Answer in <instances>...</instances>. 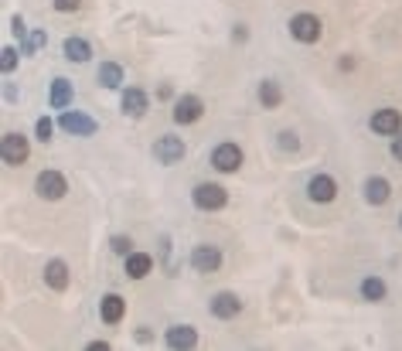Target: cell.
I'll return each mask as SVG.
<instances>
[{
    "label": "cell",
    "instance_id": "11",
    "mask_svg": "<svg viewBox=\"0 0 402 351\" xmlns=\"http://www.w3.org/2000/svg\"><path fill=\"white\" fill-rule=\"evenodd\" d=\"M191 266L198 270V273H215V270L222 266V249H218V246H208V242L194 246L191 249Z\"/></svg>",
    "mask_w": 402,
    "mask_h": 351
},
{
    "label": "cell",
    "instance_id": "30",
    "mask_svg": "<svg viewBox=\"0 0 402 351\" xmlns=\"http://www.w3.org/2000/svg\"><path fill=\"white\" fill-rule=\"evenodd\" d=\"M11 28H14V35H18V38H24V35H28V24H24V18H20V14L11 20Z\"/></svg>",
    "mask_w": 402,
    "mask_h": 351
},
{
    "label": "cell",
    "instance_id": "14",
    "mask_svg": "<svg viewBox=\"0 0 402 351\" xmlns=\"http://www.w3.org/2000/svg\"><path fill=\"white\" fill-rule=\"evenodd\" d=\"M123 314H126V304H123L119 293H106V297L99 300V317H102L106 324H119Z\"/></svg>",
    "mask_w": 402,
    "mask_h": 351
},
{
    "label": "cell",
    "instance_id": "27",
    "mask_svg": "<svg viewBox=\"0 0 402 351\" xmlns=\"http://www.w3.org/2000/svg\"><path fill=\"white\" fill-rule=\"evenodd\" d=\"M280 150H283V154H297V150H300V140H297L293 130H283V133H280Z\"/></svg>",
    "mask_w": 402,
    "mask_h": 351
},
{
    "label": "cell",
    "instance_id": "23",
    "mask_svg": "<svg viewBox=\"0 0 402 351\" xmlns=\"http://www.w3.org/2000/svg\"><path fill=\"white\" fill-rule=\"evenodd\" d=\"M259 102H263L266 109H276V106L283 102V89H280V82H273V78L259 82Z\"/></svg>",
    "mask_w": 402,
    "mask_h": 351
},
{
    "label": "cell",
    "instance_id": "18",
    "mask_svg": "<svg viewBox=\"0 0 402 351\" xmlns=\"http://www.w3.org/2000/svg\"><path fill=\"white\" fill-rule=\"evenodd\" d=\"M72 89H76V85H72L69 78L58 76L55 82H52V89H48V102H52V109H65V106L72 102Z\"/></svg>",
    "mask_w": 402,
    "mask_h": 351
},
{
    "label": "cell",
    "instance_id": "33",
    "mask_svg": "<svg viewBox=\"0 0 402 351\" xmlns=\"http://www.w3.org/2000/svg\"><path fill=\"white\" fill-rule=\"evenodd\" d=\"M136 341H150V328H140V331H136Z\"/></svg>",
    "mask_w": 402,
    "mask_h": 351
},
{
    "label": "cell",
    "instance_id": "10",
    "mask_svg": "<svg viewBox=\"0 0 402 351\" xmlns=\"http://www.w3.org/2000/svg\"><path fill=\"white\" fill-rule=\"evenodd\" d=\"M184 154H188V147H184V140H177V137H160L157 143H153V157L160 160V164H177V160H184Z\"/></svg>",
    "mask_w": 402,
    "mask_h": 351
},
{
    "label": "cell",
    "instance_id": "16",
    "mask_svg": "<svg viewBox=\"0 0 402 351\" xmlns=\"http://www.w3.org/2000/svg\"><path fill=\"white\" fill-rule=\"evenodd\" d=\"M362 191H365V201H368V205H385V201L392 198V184H389L385 177H368Z\"/></svg>",
    "mask_w": 402,
    "mask_h": 351
},
{
    "label": "cell",
    "instance_id": "7",
    "mask_svg": "<svg viewBox=\"0 0 402 351\" xmlns=\"http://www.w3.org/2000/svg\"><path fill=\"white\" fill-rule=\"evenodd\" d=\"M307 198L314 201V205H331L334 198H338V184H334V177L331 174H314L307 181Z\"/></svg>",
    "mask_w": 402,
    "mask_h": 351
},
{
    "label": "cell",
    "instance_id": "34",
    "mask_svg": "<svg viewBox=\"0 0 402 351\" xmlns=\"http://www.w3.org/2000/svg\"><path fill=\"white\" fill-rule=\"evenodd\" d=\"M399 222H402V218H399Z\"/></svg>",
    "mask_w": 402,
    "mask_h": 351
},
{
    "label": "cell",
    "instance_id": "5",
    "mask_svg": "<svg viewBox=\"0 0 402 351\" xmlns=\"http://www.w3.org/2000/svg\"><path fill=\"white\" fill-rule=\"evenodd\" d=\"M58 126H61L69 137H96V133H99L96 119L89 117V113H78V109H72V113H61Z\"/></svg>",
    "mask_w": 402,
    "mask_h": 351
},
{
    "label": "cell",
    "instance_id": "29",
    "mask_svg": "<svg viewBox=\"0 0 402 351\" xmlns=\"http://www.w3.org/2000/svg\"><path fill=\"white\" fill-rule=\"evenodd\" d=\"M41 44H45V31H31V41H28V48H24V55H31V52H38Z\"/></svg>",
    "mask_w": 402,
    "mask_h": 351
},
{
    "label": "cell",
    "instance_id": "6",
    "mask_svg": "<svg viewBox=\"0 0 402 351\" xmlns=\"http://www.w3.org/2000/svg\"><path fill=\"white\" fill-rule=\"evenodd\" d=\"M0 154H4V164L18 167V164H24V160L31 157V143H28L24 133H4V140H0Z\"/></svg>",
    "mask_w": 402,
    "mask_h": 351
},
{
    "label": "cell",
    "instance_id": "21",
    "mask_svg": "<svg viewBox=\"0 0 402 351\" xmlns=\"http://www.w3.org/2000/svg\"><path fill=\"white\" fill-rule=\"evenodd\" d=\"M99 85H102V89H123V65L102 61V65H99Z\"/></svg>",
    "mask_w": 402,
    "mask_h": 351
},
{
    "label": "cell",
    "instance_id": "19",
    "mask_svg": "<svg viewBox=\"0 0 402 351\" xmlns=\"http://www.w3.org/2000/svg\"><path fill=\"white\" fill-rule=\"evenodd\" d=\"M65 59L69 61H76V65H85V61L93 59V44L85 38H65Z\"/></svg>",
    "mask_w": 402,
    "mask_h": 351
},
{
    "label": "cell",
    "instance_id": "25",
    "mask_svg": "<svg viewBox=\"0 0 402 351\" xmlns=\"http://www.w3.org/2000/svg\"><path fill=\"white\" fill-rule=\"evenodd\" d=\"M18 59H20V52L7 44V48L0 52V69H4V72H14V69H18Z\"/></svg>",
    "mask_w": 402,
    "mask_h": 351
},
{
    "label": "cell",
    "instance_id": "12",
    "mask_svg": "<svg viewBox=\"0 0 402 351\" xmlns=\"http://www.w3.org/2000/svg\"><path fill=\"white\" fill-rule=\"evenodd\" d=\"M368 126H372L375 133H382V137H396L402 130V113L399 109H379V113H372Z\"/></svg>",
    "mask_w": 402,
    "mask_h": 351
},
{
    "label": "cell",
    "instance_id": "15",
    "mask_svg": "<svg viewBox=\"0 0 402 351\" xmlns=\"http://www.w3.org/2000/svg\"><path fill=\"white\" fill-rule=\"evenodd\" d=\"M123 113L126 117H147V93L143 89H136V85H130V89H123Z\"/></svg>",
    "mask_w": 402,
    "mask_h": 351
},
{
    "label": "cell",
    "instance_id": "22",
    "mask_svg": "<svg viewBox=\"0 0 402 351\" xmlns=\"http://www.w3.org/2000/svg\"><path fill=\"white\" fill-rule=\"evenodd\" d=\"M385 293H389V287H385L382 276H365L362 280V300L379 304V300H385Z\"/></svg>",
    "mask_w": 402,
    "mask_h": 351
},
{
    "label": "cell",
    "instance_id": "8",
    "mask_svg": "<svg viewBox=\"0 0 402 351\" xmlns=\"http://www.w3.org/2000/svg\"><path fill=\"white\" fill-rule=\"evenodd\" d=\"M208 311H211V317H218V321H232V317H239V314H242V300H239V293L222 290V293H215V297H211Z\"/></svg>",
    "mask_w": 402,
    "mask_h": 351
},
{
    "label": "cell",
    "instance_id": "2",
    "mask_svg": "<svg viewBox=\"0 0 402 351\" xmlns=\"http://www.w3.org/2000/svg\"><path fill=\"white\" fill-rule=\"evenodd\" d=\"M290 35H293V41L314 44V41H321V35H324V24H321L317 14H293L290 18Z\"/></svg>",
    "mask_w": 402,
    "mask_h": 351
},
{
    "label": "cell",
    "instance_id": "1",
    "mask_svg": "<svg viewBox=\"0 0 402 351\" xmlns=\"http://www.w3.org/2000/svg\"><path fill=\"white\" fill-rule=\"evenodd\" d=\"M191 201H194V208H201V212H218V208H225V201H229V191H225L222 184L201 181V184H198V188L191 191Z\"/></svg>",
    "mask_w": 402,
    "mask_h": 351
},
{
    "label": "cell",
    "instance_id": "31",
    "mask_svg": "<svg viewBox=\"0 0 402 351\" xmlns=\"http://www.w3.org/2000/svg\"><path fill=\"white\" fill-rule=\"evenodd\" d=\"M392 157H396V160H402V130L396 133V140H392Z\"/></svg>",
    "mask_w": 402,
    "mask_h": 351
},
{
    "label": "cell",
    "instance_id": "17",
    "mask_svg": "<svg viewBox=\"0 0 402 351\" xmlns=\"http://www.w3.org/2000/svg\"><path fill=\"white\" fill-rule=\"evenodd\" d=\"M45 283L58 293L69 290V263H65V259H52V263L45 266Z\"/></svg>",
    "mask_w": 402,
    "mask_h": 351
},
{
    "label": "cell",
    "instance_id": "4",
    "mask_svg": "<svg viewBox=\"0 0 402 351\" xmlns=\"http://www.w3.org/2000/svg\"><path fill=\"white\" fill-rule=\"evenodd\" d=\"M211 167H215V171H222V174H235V171L242 167V147H239V143H232V140L218 143V147L211 150Z\"/></svg>",
    "mask_w": 402,
    "mask_h": 351
},
{
    "label": "cell",
    "instance_id": "28",
    "mask_svg": "<svg viewBox=\"0 0 402 351\" xmlns=\"http://www.w3.org/2000/svg\"><path fill=\"white\" fill-rule=\"evenodd\" d=\"M82 7V0H55V11L58 14H76Z\"/></svg>",
    "mask_w": 402,
    "mask_h": 351
},
{
    "label": "cell",
    "instance_id": "20",
    "mask_svg": "<svg viewBox=\"0 0 402 351\" xmlns=\"http://www.w3.org/2000/svg\"><path fill=\"white\" fill-rule=\"evenodd\" d=\"M150 270H153V259L147 253L126 256V276H130V280H143V276H150Z\"/></svg>",
    "mask_w": 402,
    "mask_h": 351
},
{
    "label": "cell",
    "instance_id": "32",
    "mask_svg": "<svg viewBox=\"0 0 402 351\" xmlns=\"http://www.w3.org/2000/svg\"><path fill=\"white\" fill-rule=\"evenodd\" d=\"M89 351H110V341H93V345H89Z\"/></svg>",
    "mask_w": 402,
    "mask_h": 351
},
{
    "label": "cell",
    "instance_id": "3",
    "mask_svg": "<svg viewBox=\"0 0 402 351\" xmlns=\"http://www.w3.org/2000/svg\"><path fill=\"white\" fill-rule=\"evenodd\" d=\"M35 195L45 198V201H61V198L69 195V181H65V174H58V171H41L35 177Z\"/></svg>",
    "mask_w": 402,
    "mask_h": 351
},
{
    "label": "cell",
    "instance_id": "9",
    "mask_svg": "<svg viewBox=\"0 0 402 351\" xmlns=\"http://www.w3.org/2000/svg\"><path fill=\"white\" fill-rule=\"evenodd\" d=\"M205 117V102L198 96H181L174 102V123L177 126H188V123H198Z\"/></svg>",
    "mask_w": 402,
    "mask_h": 351
},
{
    "label": "cell",
    "instance_id": "13",
    "mask_svg": "<svg viewBox=\"0 0 402 351\" xmlns=\"http://www.w3.org/2000/svg\"><path fill=\"white\" fill-rule=\"evenodd\" d=\"M167 348L174 351H191L194 345H198V331H194L191 324H174V328H167Z\"/></svg>",
    "mask_w": 402,
    "mask_h": 351
},
{
    "label": "cell",
    "instance_id": "24",
    "mask_svg": "<svg viewBox=\"0 0 402 351\" xmlns=\"http://www.w3.org/2000/svg\"><path fill=\"white\" fill-rule=\"evenodd\" d=\"M35 137H38L41 143H48V140L55 137V123H52L48 117H41L38 123H35Z\"/></svg>",
    "mask_w": 402,
    "mask_h": 351
},
{
    "label": "cell",
    "instance_id": "26",
    "mask_svg": "<svg viewBox=\"0 0 402 351\" xmlns=\"http://www.w3.org/2000/svg\"><path fill=\"white\" fill-rule=\"evenodd\" d=\"M110 246H113V253L123 256V259L134 253V239H130V235H113V242H110Z\"/></svg>",
    "mask_w": 402,
    "mask_h": 351
}]
</instances>
